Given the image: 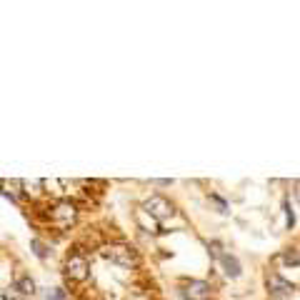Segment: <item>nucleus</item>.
Segmentation results:
<instances>
[{"mask_svg": "<svg viewBox=\"0 0 300 300\" xmlns=\"http://www.w3.org/2000/svg\"><path fill=\"white\" fill-rule=\"evenodd\" d=\"M75 218H78V205H75L73 200H68V198H58V200L48 208V220H50V225L58 228V230H68V228L75 223Z\"/></svg>", "mask_w": 300, "mask_h": 300, "instance_id": "1", "label": "nucleus"}, {"mask_svg": "<svg viewBox=\"0 0 300 300\" xmlns=\"http://www.w3.org/2000/svg\"><path fill=\"white\" fill-rule=\"evenodd\" d=\"M103 255L110 263L120 265V268H135L138 265V253L130 245H125V243H110V245H105Z\"/></svg>", "mask_w": 300, "mask_h": 300, "instance_id": "2", "label": "nucleus"}, {"mask_svg": "<svg viewBox=\"0 0 300 300\" xmlns=\"http://www.w3.org/2000/svg\"><path fill=\"white\" fill-rule=\"evenodd\" d=\"M65 275L75 283H85L90 275V260L80 253V250H73L68 258H65Z\"/></svg>", "mask_w": 300, "mask_h": 300, "instance_id": "3", "label": "nucleus"}, {"mask_svg": "<svg viewBox=\"0 0 300 300\" xmlns=\"http://www.w3.org/2000/svg\"><path fill=\"white\" fill-rule=\"evenodd\" d=\"M143 208L148 210L155 220H165V218L173 215V205H170V200H165L163 195H150Z\"/></svg>", "mask_w": 300, "mask_h": 300, "instance_id": "4", "label": "nucleus"}, {"mask_svg": "<svg viewBox=\"0 0 300 300\" xmlns=\"http://www.w3.org/2000/svg\"><path fill=\"white\" fill-rule=\"evenodd\" d=\"M293 290H295V285H293L290 280L280 278L278 273L268 275V293L273 295V298H288V295H290Z\"/></svg>", "mask_w": 300, "mask_h": 300, "instance_id": "5", "label": "nucleus"}, {"mask_svg": "<svg viewBox=\"0 0 300 300\" xmlns=\"http://www.w3.org/2000/svg\"><path fill=\"white\" fill-rule=\"evenodd\" d=\"M185 298L188 300H208L210 298V285L205 280H190L185 288Z\"/></svg>", "mask_w": 300, "mask_h": 300, "instance_id": "6", "label": "nucleus"}, {"mask_svg": "<svg viewBox=\"0 0 300 300\" xmlns=\"http://www.w3.org/2000/svg\"><path fill=\"white\" fill-rule=\"evenodd\" d=\"M135 220H138V225H140L143 230H148V233H158V220H155L145 208L135 210Z\"/></svg>", "mask_w": 300, "mask_h": 300, "instance_id": "7", "label": "nucleus"}, {"mask_svg": "<svg viewBox=\"0 0 300 300\" xmlns=\"http://www.w3.org/2000/svg\"><path fill=\"white\" fill-rule=\"evenodd\" d=\"M218 260H220V265H223V270H225V275H228V278H238V275H240V263H238V258H235V255L223 253Z\"/></svg>", "mask_w": 300, "mask_h": 300, "instance_id": "8", "label": "nucleus"}, {"mask_svg": "<svg viewBox=\"0 0 300 300\" xmlns=\"http://www.w3.org/2000/svg\"><path fill=\"white\" fill-rule=\"evenodd\" d=\"M15 288H18V290H20L23 295H33V293H35V283L30 280L28 275H23V278H18V285H15Z\"/></svg>", "mask_w": 300, "mask_h": 300, "instance_id": "9", "label": "nucleus"}, {"mask_svg": "<svg viewBox=\"0 0 300 300\" xmlns=\"http://www.w3.org/2000/svg\"><path fill=\"white\" fill-rule=\"evenodd\" d=\"M283 263H285V265H300V253L295 248L285 250V253H283Z\"/></svg>", "mask_w": 300, "mask_h": 300, "instance_id": "10", "label": "nucleus"}, {"mask_svg": "<svg viewBox=\"0 0 300 300\" xmlns=\"http://www.w3.org/2000/svg\"><path fill=\"white\" fill-rule=\"evenodd\" d=\"M30 248L35 250V255H38V258H45V255H48V250H45V245H43V243H40V240H38V238H35V240H30Z\"/></svg>", "mask_w": 300, "mask_h": 300, "instance_id": "11", "label": "nucleus"}, {"mask_svg": "<svg viewBox=\"0 0 300 300\" xmlns=\"http://www.w3.org/2000/svg\"><path fill=\"white\" fill-rule=\"evenodd\" d=\"M23 298V293L13 285V288H8V290H3V300H20Z\"/></svg>", "mask_w": 300, "mask_h": 300, "instance_id": "12", "label": "nucleus"}, {"mask_svg": "<svg viewBox=\"0 0 300 300\" xmlns=\"http://www.w3.org/2000/svg\"><path fill=\"white\" fill-rule=\"evenodd\" d=\"M283 210H285V223H288V228H293V225H295V215H293V208H290L288 200L283 203Z\"/></svg>", "mask_w": 300, "mask_h": 300, "instance_id": "13", "label": "nucleus"}, {"mask_svg": "<svg viewBox=\"0 0 300 300\" xmlns=\"http://www.w3.org/2000/svg\"><path fill=\"white\" fill-rule=\"evenodd\" d=\"M45 300H65V290L55 288V290H50V293L45 295Z\"/></svg>", "mask_w": 300, "mask_h": 300, "instance_id": "14", "label": "nucleus"}, {"mask_svg": "<svg viewBox=\"0 0 300 300\" xmlns=\"http://www.w3.org/2000/svg\"><path fill=\"white\" fill-rule=\"evenodd\" d=\"M210 200H213V203H215V205H218V208H220V213H228V205H225V203H223V200H220V198H218V195H213V198H210Z\"/></svg>", "mask_w": 300, "mask_h": 300, "instance_id": "15", "label": "nucleus"}, {"mask_svg": "<svg viewBox=\"0 0 300 300\" xmlns=\"http://www.w3.org/2000/svg\"><path fill=\"white\" fill-rule=\"evenodd\" d=\"M293 195H295V200L300 203V180L295 183V185H293Z\"/></svg>", "mask_w": 300, "mask_h": 300, "instance_id": "16", "label": "nucleus"}]
</instances>
